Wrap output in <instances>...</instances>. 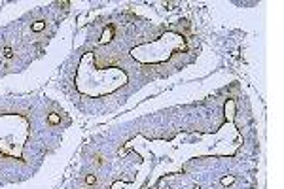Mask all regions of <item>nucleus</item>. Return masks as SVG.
Masks as SVG:
<instances>
[{
  "label": "nucleus",
  "mask_w": 284,
  "mask_h": 189,
  "mask_svg": "<svg viewBox=\"0 0 284 189\" xmlns=\"http://www.w3.org/2000/svg\"><path fill=\"white\" fill-rule=\"evenodd\" d=\"M2 55H4L6 59H12V57H13V49H12V47H4V49H2Z\"/></svg>",
  "instance_id": "39448f33"
},
{
  "label": "nucleus",
  "mask_w": 284,
  "mask_h": 189,
  "mask_svg": "<svg viewBox=\"0 0 284 189\" xmlns=\"http://www.w3.org/2000/svg\"><path fill=\"white\" fill-rule=\"evenodd\" d=\"M233 182H235L233 176H224V178H222V183H224V185H231Z\"/></svg>",
  "instance_id": "423d86ee"
},
{
  "label": "nucleus",
  "mask_w": 284,
  "mask_h": 189,
  "mask_svg": "<svg viewBox=\"0 0 284 189\" xmlns=\"http://www.w3.org/2000/svg\"><path fill=\"white\" fill-rule=\"evenodd\" d=\"M95 182H97V176L95 174H87L85 176V183H87V185H95Z\"/></svg>",
  "instance_id": "20e7f679"
},
{
  "label": "nucleus",
  "mask_w": 284,
  "mask_h": 189,
  "mask_svg": "<svg viewBox=\"0 0 284 189\" xmlns=\"http://www.w3.org/2000/svg\"><path fill=\"white\" fill-rule=\"evenodd\" d=\"M95 165H102V157H99V155L95 157Z\"/></svg>",
  "instance_id": "0eeeda50"
},
{
  "label": "nucleus",
  "mask_w": 284,
  "mask_h": 189,
  "mask_svg": "<svg viewBox=\"0 0 284 189\" xmlns=\"http://www.w3.org/2000/svg\"><path fill=\"white\" fill-rule=\"evenodd\" d=\"M30 28H32V32H40V30L45 28V21H42V19H40V21H34Z\"/></svg>",
  "instance_id": "f03ea898"
},
{
  "label": "nucleus",
  "mask_w": 284,
  "mask_h": 189,
  "mask_svg": "<svg viewBox=\"0 0 284 189\" xmlns=\"http://www.w3.org/2000/svg\"><path fill=\"white\" fill-rule=\"evenodd\" d=\"M48 121H49L51 125H57V123L61 121V115H59V114H49V115H48Z\"/></svg>",
  "instance_id": "7ed1b4c3"
},
{
  "label": "nucleus",
  "mask_w": 284,
  "mask_h": 189,
  "mask_svg": "<svg viewBox=\"0 0 284 189\" xmlns=\"http://www.w3.org/2000/svg\"><path fill=\"white\" fill-rule=\"evenodd\" d=\"M114 32H116V27L114 25H108L104 28V32H102V38H101V44H108L110 40L114 38Z\"/></svg>",
  "instance_id": "f257e3e1"
}]
</instances>
